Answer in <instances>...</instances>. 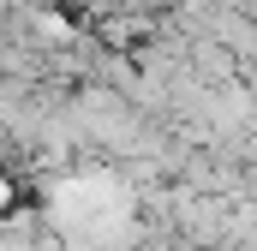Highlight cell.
Masks as SVG:
<instances>
[{
	"mask_svg": "<svg viewBox=\"0 0 257 251\" xmlns=\"http://www.w3.org/2000/svg\"><path fill=\"white\" fill-rule=\"evenodd\" d=\"M174 251H186V245H174Z\"/></svg>",
	"mask_w": 257,
	"mask_h": 251,
	"instance_id": "cell-1",
	"label": "cell"
}]
</instances>
